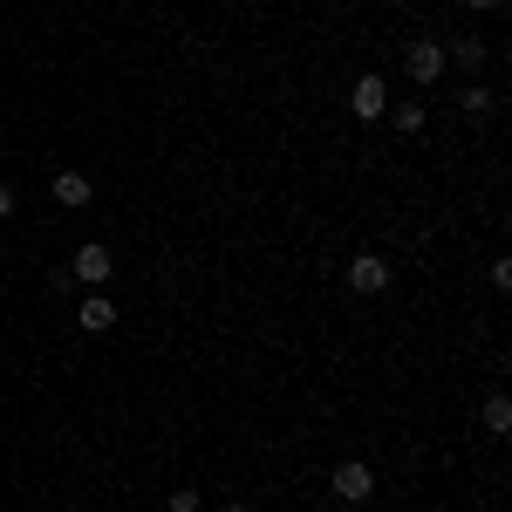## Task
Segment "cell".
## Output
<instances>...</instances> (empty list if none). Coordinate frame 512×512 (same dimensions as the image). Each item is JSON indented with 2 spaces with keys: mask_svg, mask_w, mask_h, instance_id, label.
Listing matches in <instances>:
<instances>
[{
  "mask_svg": "<svg viewBox=\"0 0 512 512\" xmlns=\"http://www.w3.org/2000/svg\"><path fill=\"white\" fill-rule=\"evenodd\" d=\"M465 7H478V14H492V7H499V0H465Z\"/></svg>",
  "mask_w": 512,
  "mask_h": 512,
  "instance_id": "cell-14",
  "label": "cell"
},
{
  "mask_svg": "<svg viewBox=\"0 0 512 512\" xmlns=\"http://www.w3.org/2000/svg\"><path fill=\"white\" fill-rule=\"evenodd\" d=\"M403 7H417V0H403Z\"/></svg>",
  "mask_w": 512,
  "mask_h": 512,
  "instance_id": "cell-16",
  "label": "cell"
},
{
  "mask_svg": "<svg viewBox=\"0 0 512 512\" xmlns=\"http://www.w3.org/2000/svg\"><path fill=\"white\" fill-rule=\"evenodd\" d=\"M444 62H458L465 76H478V69H485V41H451V48H444Z\"/></svg>",
  "mask_w": 512,
  "mask_h": 512,
  "instance_id": "cell-9",
  "label": "cell"
},
{
  "mask_svg": "<svg viewBox=\"0 0 512 512\" xmlns=\"http://www.w3.org/2000/svg\"><path fill=\"white\" fill-rule=\"evenodd\" d=\"M89 171H55V205H89Z\"/></svg>",
  "mask_w": 512,
  "mask_h": 512,
  "instance_id": "cell-7",
  "label": "cell"
},
{
  "mask_svg": "<svg viewBox=\"0 0 512 512\" xmlns=\"http://www.w3.org/2000/svg\"><path fill=\"white\" fill-rule=\"evenodd\" d=\"M349 110H355L362 123H369V117H383V110H390V82H383V76H355Z\"/></svg>",
  "mask_w": 512,
  "mask_h": 512,
  "instance_id": "cell-4",
  "label": "cell"
},
{
  "mask_svg": "<svg viewBox=\"0 0 512 512\" xmlns=\"http://www.w3.org/2000/svg\"><path fill=\"white\" fill-rule=\"evenodd\" d=\"M76 328H82V335H110V328H117V301L89 287V294H82V308H76Z\"/></svg>",
  "mask_w": 512,
  "mask_h": 512,
  "instance_id": "cell-5",
  "label": "cell"
},
{
  "mask_svg": "<svg viewBox=\"0 0 512 512\" xmlns=\"http://www.w3.org/2000/svg\"><path fill=\"white\" fill-rule=\"evenodd\" d=\"M403 69H410L417 89H431V82L451 69V62H444V41H410V48H403Z\"/></svg>",
  "mask_w": 512,
  "mask_h": 512,
  "instance_id": "cell-2",
  "label": "cell"
},
{
  "mask_svg": "<svg viewBox=\"0 0 512 512\" xmlns=\"http://www.w3.org/2000/svg\"><path fill=\"white\" fill-rule=\"evenodd\" d=\"M349 287L355 294H383V287H390V260H383V253H355L349 260Z\"/></svg>",
  "mask_w": 512,
  "mask_h": 512,
  "instance_id": "cell-6",
  "label": "cell"
},
{
  "mask_svg": "<svg viewBox=\"0 0 512 512\" xmlns=\"http://www.w3.org/2000/svg\"><path fill=\"white\" fill-rule=\"evenodd\" d=\"M226 512H246V506H226Z\"/></svg>",
  "mask_w": 512,
  "mask_h": 512,
  "instance_id": "cell-15",
  "label": "cell"
},
{
  "mask_svg": "<svg viewBox=\"0 0 512 512\" xmlns=\"http://www.w3.org/2000/svg\"><path fill=\"white\" fill-rule=\"evenodd\" d=\"M328 492H335L342 506H369V499H376V472H369L362 458H342V465L328 472Z\"/></svg>",
  "mask_w": 512,
  "mask_h": 512,
  "instance_id": "cell-1",
  "label": "cell"
},
{
  "mask_svg": "<svg viewBox=\"0 0 512 512\" xmlns=\"http://www.w3.org/2000/svg\"><path fill=\"white\" fill-rule=\"evenodd\" d=\"M458 110H465V117H492V89H478V82H465Z\"/></svg>",
  "mask_w": 512,
  "mask_h": 512,
  "instance_id": "cell-11",
  "label": "cell"
},
{
  "mask_svg": "<svg viewBox=\"0 0 512 512\" xmlns=\"http://www.w3.org/2000/svg\"><path fill=\"white\" fill-rule=\"evenodd\" d=\"M117 274V260H110V246H76V260H69V280H82V287H103V280Z\"/></svg>",
  "mask_w": 512,
  "mask_h": 512,
  "instance_id": "cell-3",
  "label": "cell"
},
{
  "mask_svg": "<svg viewBox=\"0 0 512 512\" xmlns=\"http://www.w3.org/2000/svg\"><path fill=\"white\" fill-rule=\"evenodd\" d=\"M0 219H14V192L7 185H0Z\"/></svg>",
  "mask_w": 512,
  "mask_h": 512,
  "instance_id": "cell-13",
  "label": "cell"
},
{
  "mask_svg": "<svg viewBox=\"0 0 512 512\" xmlns=\"http://www.w3.org/2000/svg\"><path fill=\"white\" fill-rule=\"evenodd\" d=\"M171 512H198V492H192V485H178V492H171Z\"/></svg>",
  "mask_w": 512,
  "mask_h": 512,
  "instance_id": "cell-12",
  "label": "cell"
},
{
  "mask_svg": "<svg viewBox=\"0 0 512 512\" xmlns=\"http://www.w3.org/2000/svg\"><path fill=\"white\" fill-rule=\"evenodd\" d=\"M383 117H390L396 130H403V137H417V130H424V123H431V110H424V96H417V103H390V110H383Z\"/></svg>",
  "mask_w": 512,
  "mask_h": 512,
  "instance_id": "cell-8",
  "label": "cell"
},
{
  "mask_svg": "<svg viewBox=\"0 0 512 512\" xmlns=\"http://www.w3.org/2000/svg\"><path fill=\"white\" fill-rule=\"evenodd\" d=\"M478 424H485L492 437H506V431H512V403H506V396H485V410H478Z\"/></svg>",
  "mask_w": 512,
  "mask_h": 512,
  "instance_id": "cell-10",
  "label": "cell"
}]
</instances>
